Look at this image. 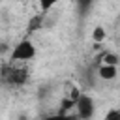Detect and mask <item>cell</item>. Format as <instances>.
I'll list each match as a JSON object with an SVG mask.
<instances>
[{
	"label": "cell",
	"instance_id": "1",
	"mask_svg": "<svg viewBox=\"0 0 120 120\" xmlns=\"http://www.w3.org/2000/svg\"><path fill=\"white\" fill-rule=\"evenodd\" d=\"M38 54V49L34 45L32 39H21L9 52V60L11 62H30L34 60Z\"/></svg>",
	"mask_w": 120,
	"mask_h": 120
},
{
	"label": "cell",
	"instance_id": "2",
	"mask_svg": "<svg viewBox=\"0 0 120 120\" xmlns=\"http://www.w3.org/2000/svg\"><path fill=\"white\" fill-rule=\"evenodd\" d=\"M75 116L79 120H92L96 114V101L90 94H79L75 99Z\"/></svg>",
	"mask_w": 120,
	"mask_h": 120
},
{
	"label": "cell",
	"instance_id": "3",
	"mask_svg": "<svg viewBox=\"0 0 120 120\" xmlns=\"http://www.w3.org/2000/svg\"><path fill=\"white\" fill-rule=\"evenodd\" d=\"M6 81L13 86H21L26 81V69H17V68H8L6 69Z\"/></svg>",
	"mask_w": 120,
	"mask_h": 120
},
{
	"label": "cell",
	"instance_id": "4",
	"mask_svg": "<svg viewBox=\"0 0 120 120\" xmlns=\"http://www.w3.org/2000/svg\"><path fill=\"white\" fill-rule=\"evenodd\" d=\"M118 75V66H111V64H99L98 68V77L103 81H112Z\"/></svg>",
	"mask_w": 120,
	"mask_h": 120
},
{
	"label": "cell",
	"instance_id": "5",
	"mask_svg": "<svg viewBox=\"0 0 120 120\" xmlns=\"http://www.w3.org/2000/svg\"><path fill=\"white\" fill-rule=\"evenodd\" d=\"M92 6H94V0H75V8H77L79 15H82V17L92 9Z\"/></svg>",
	"mask_w": 120,
	"mask_h": 120
},
{
	"label": "cell",
	"instance_id": "6",
	"mask_svg": "<svg viewBox=\"0 0 120 120\" xmlns=\"http://www.w3.org/2000/svg\"><path fill=\"white\" fill-rule=\"evenodd\" d=\"M43 120H79V118L75 116V112H56V114L45 116Z\"/></svg>",
	"mask_w": 120,
	"mask_h": 120
},
{
	"label": "cell",
	"instance_id": "7",
	"mask_svg": "<svg viewBox=\"0 0 120 120\" xmlns=\"http://www.w3.org/2000/svg\"><path fill=\"white\" fill-rule=\"evenodd\" d=\"M105 38H107V32H105L103 26H96V28L92 30V39H94L96 43H103Z\"/></svg>",
	"mask_w": 120,
	"mask_h": 120
},
{
	"label": "cell",
	"instance_id": "8",
	"mask_svg": "<svg viewBox=\"0 0 120 120\" xmlns=\"http://www.w3.org/2000/svg\"><path fill=\"white\" fill-rule=\"evenodd\" d=\"M58 2H60V0H38L39 8H41L43 11H49V9H52V8H54Z\"/></svg>",
	"mask_w": 120,
	"mask_h": 120
},
{
	"label": "cell",
	"instance_id": "9",
	"mask_svg": "<svg viewBox=\"0 0 120 120\" xmlns=\"http://www.w3.org/2000/svg\"><path fill=\"white\" fill-rule=\"evenodd\" d=\"M101 64H111V66H118V56L112 52H105L103 54V62Z\"/></svg>",
	"mask_w": 120,
	"mask_h": 120
},
{
	"label": "cell",
	"instance_id": "10",
	"mask_svg": "<svg viewBox=\"0 0 120 120\" xmlns=\"http://www.w3.org/2000/svg\"><path fill=\"white\" fill-rule=\"evenodd\" d=\"M103 120H120V111H118V109L107 111V114L103 116Z\"/></svg>",
	"mask_w": 120,
	"mask_h": 120
},
{
	"label": "cell",
	"instance_id": "11",
	"mask_svg": "<svg viewBox=\"0 0 120 120\" xmlns=\"http://www.w3.org/2000/svg\"><path fill=\"white\" fill-rule=\"evenodd\" d=\"M8 51H9V45H8L6 41H0V56H2V54H6Z\"/></svg>",
	"mask_w": 120,
	"mask_h": 120
},
{
	"label": "cell",
	"instance_id": "12",
	"mask_svg": "<svg viewBox=\"0 0 120 120\" xmlns=\"http://www.w3.org/2000/svg\"><path fill=\"white\" fill-rule=\"evenodd\" d=\"M118 111H120V109H118Z\"/></svg>",
	"mask_w": 120,
	"mask_h": 120
}]
</instances>
